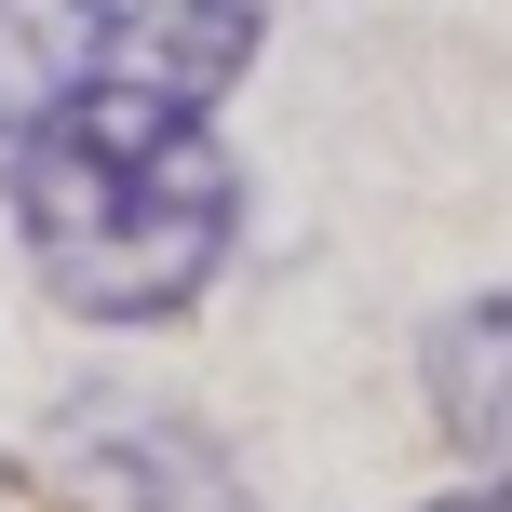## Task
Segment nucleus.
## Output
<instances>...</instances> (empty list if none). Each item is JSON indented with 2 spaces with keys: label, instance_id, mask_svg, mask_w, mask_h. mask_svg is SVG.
<instances>
[{
  "label": "nucleus",
  "instance_id": "2",
  "mask_svg": "<svg viewBox=\"0 0 512 512\" xmlns=\"http://www.w3.org/2000/svg\"><path fill=\"white\" fill-rule=\"evenodd\" d=\"M270 41V0H0V176L27 135L95 95H189L216 108Z\"/></svg>",
  "mask_w": 512,
  "mask_h": 512
},
{
  "label": "nucleus",
  "instance_id": "4",
  "mask_svg": "<svg viewBox=\"0 0 512 512\" xmlns=\"http://www.w3.org/2000/svg\"><path fill=\"white\" fill-rule=\"evenodd\" d=\"M418 512H512V472H486V486H459V499H418Z\"/></svg>",
  "mask_w": 512,
  "mask_h": 512
},
{
  "label": "nucleus",
  "instance_id": "3",
  "mask_svg": "<svg viewBox=\"0 0 512 512\" xmlns=\"http://www.w3.org/2000/svg\"><path fill=\"white\" fill-rule=\"evenodd\" d=\"M418 391H432V418H445L459 459L512 472V283L432 310V337H418Z\"/></svg>",
  "mask_w": 512,
  "mask_h": 512
},
{
  "label": "nucleus",
  "instance_id": "1",
  "mask_svg": "<svg viewBox=\"0 0 512 512\" xmlns=\"http://www.w3.org/2000/svg\"><path fill=\"white\" fill-rule=\"evenodd\" d=\"M0 203L68 324H189L243 256V149L189 95H95L14 149Z\"/></svg>",
  "mask_w": 512,
  "mask_h": 512
}]
</instances>
